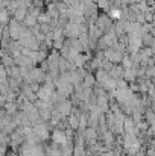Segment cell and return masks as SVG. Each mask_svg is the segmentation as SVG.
I'll list each match as a JSON object with an SVG mask.
<instances>
[{"label":"cell","instance_id":"cell-2","mask_svg":"<svg viewBox=\"0 0 155 156\" xmlns=\"http://www.w3.org/2000/svg\"><path fill=\"white\" fill-rule=\"evenodd\" d=\"M62 30H64V37L65 38H68V40H76V38H79V35H81V24H75V23H67L64 27H62Z\"/></svg>","mask_w":155,"mask_h":156},{"label":"cell","instance_id":"cell-6","mask_svg":"<svg viewBox=\"0 0 155 156\" xmlns=\"http://www.w3.org/2000/svg\"><path fill=\"white\" fill-rule=\"evenodd\" d=\"M103 56H105V59L109 61L111 64L122 62V59H123L122 52H116V50H105V52H103Z\"/></svg>","mask_w":155,"mask_h":156},{"label":"cell","instance_id":"cell-16","mask_svg":"<svg viewBox=\"0 0 155 156\" xmlns=\"http://www.w3.org/2000/svg\"><path fill=\"white\" fill-rule=\"evenodd\" d=\"M85 156H94V155H93L91 152H87V155H85Z\"/></svg>","mask_w":155,"mask_h":156},{"label":"cell","instance_id":"cell-12","mask_svg":"<svg viewBox=\"0 0 155 156\" xmlns=\"http://www.w3.org/2000/svg\"><path fill=\"white\" fill-rule=\"evenodd\" d=\"M109 18H111V20H113V18L119 20V18H120V11H119V9H111V11H109Z\"/></svg>","mask_w":155,"mask_h":156},{"label":"cell","instance_id":"cell-8","mask_svg":"<svg viewBox=\"0 0 155 156\" xmlns=\"http://www.w3.org/2000/svg\"><path fill=\"white\" fill-rule=\"evenodd\" d=\"M28 9L26 8H18L15 12H14V15H12V18L15 20V21H18V23H23L24 21V18H26V15H28Z\"/></svg>","mask_w":155,"mask_h":156},{"label":"cell","instance_id":"cell-7","mask_svg":"<svg viewBox=\"0 0 155 156\" xmlns=\"http://www.w3.org/2000/svg\"><path fill=\"white\" fill-rule=\"evenodd\" d=\"M3 111L6 112V115L14 117V115L20 111V108H18L17 102H6V103H5V106H3Z\"/></svg>","mask_w":155,"mask_h":156},{"label":"cell","instance_id":"cell-4","mask_svg":"<svg viewBox=\"0 0 155 156\" xmlns=\"http://www.w3.org/2000/svg\"><path fill=\"white\" fill-rule=\"evenodd\" d=\"M55 108H56V111L61 114V117L65 120V118L72 114V111H73V108H75V106H73V103H72L68 99H65L64 102H61L59 105H56Z\"/></svg>","mask_w":155,"mask_h":156},{"label":"cell","instance_id":"cell-10","mask_svg":"<svg viewBox=\"0 0 155 156\" xmlns=\"http://www.w3.org/2000/svg\"><path fill=\"white\" fill-rule=\"evenodd\" d=\"M94 83H96V77H94V74L87 73L85 77H84V80H82V87H84V88H93Z\"/></svg>","mask_w":155,"mask_h":156},{"label":"cell","instance_id":"cell-15","mask_svg":"<svg viewBox=\"0 0 155 156\" xmlns=\"http://www.w3.org/2000/svg\"><path fill=\"white\" fill-rule=\"evenodd\" d=\"M2 40H3V27L0 26V43H2Z\"/></svg>","mask_w":155,"mask_h":156},{"label":"cell","instance_id":"cell-5","mask_svg":"<svg viewBox=\"0 0 155 156\" xmlns=\"http://www.w3.org/2000/svg\"><path fill=\"white\" fill-rule=\"evenodd\" d=\"M94 24L102 30H109L111 27H113V21H111V18H109V15H106V14H102V15H98V18H96V21H94Z\"/></svg>","mask_w":155,"mask_h":156},{"label":"cell","instance_id":"cell-14","mask_svg":"<svg viewBox=\"0 0 155 156\" xmlns=\"http://www.w3.org/2000/svg\"><path fill=\"white\" fill-rule=\"evenodd\" d=\"M6 149H8V147H0V156H6V153H8Z\"/></svg>","mask_w":155,"mask_h":156},{"label":"cell","instance_id":"cell-13","mask_svg":"<svg viewBox=\"0 0 155 156\" xmlns=\"http://www.w3.org/2000/svg\"><path fill=\"white\" fill-rule=\"evenodd\" d=\"M143 40H145V44H146V46H149V44L152 46V44H154V37H152V35L145 34V35H143Z\"/></svg>","mask_w":155,"mask_h":156},{"label":"cell","instance_id":"cell-1","mask_svg":"<svg viewBox=\"0 0 155 156\" xmlns=\"http://www.w3.org/2000/svg\"><path fill=\"white\" fill-rule=\"evenodd\" d=\"M34 127V132L37 133V136L40 138V141L41 143H44V141H47L49 138H50V127L47 126V123H44V121H40V123H37L35 126H32Z\"/></svg>","mask_w":155,"mask_h":156},{"label":"cell","instance_id":"cell-9","mask_svg":"<svg viewBox=\"0 0 155 156\" xmlns=\"http://www.w3.org/2000/svg\"><path fill=\"white\" fill-rule=\"evenodd\" d=\"M11 20H12V17H11V14L8 12V9H0V26H2V27L8 26V24L11 23Z\"/></svg>","mask_w":155,"mask_h":156},{"label":"cell","instance_id":"cell-11","mask_svg":"<svg viewBox=\"0 0 155 156\" xmlns=\"http://www.w3.org/2000/svg\"><path fill=\"white\" fill-rule=\"evenodd\" d=\"M0 62H2V65H3L6 70H9V68H12V67L15 65V59H14L11 55H8V53L2 58V61H0Z\"/></svg>","mask_w":155,"mask_h":156},{"label":"cell","instance_id":"cell-3","mask_svg":"<svg viewBox=\"0 0 155 156\" xmlns=\"http://www.w3.org/2000/svg\"><path fill=\"white\" fill-rule=\"evenodd\" d=\"M50 140H52L53 144H58L59 147L64 146L67 141H70L68 136H67V132L62 130V129H55V130L50 133Z\"/></svg>","mask_w":155,"mask_h":156}]
</instances>
